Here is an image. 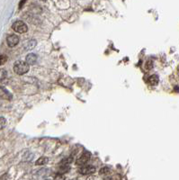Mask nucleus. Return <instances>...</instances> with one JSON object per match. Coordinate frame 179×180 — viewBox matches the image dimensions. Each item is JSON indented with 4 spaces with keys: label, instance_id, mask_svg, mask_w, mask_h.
Segmentation results:
<instances>
[{
    "label": "nucleus",
    "instance_id": "obj_1",
    "mask_svg": "<svg viewBox=\"0 0 179 180\" xmlns=\"http://www.w3.org/2000/svg\"><path fill=\"white\" fill-rule=\"evenodd\" d=\"M29 69H30V65L26 61H23V60H18L14 65V71L17 75H24L27 73Z\"/></svg>",
    "mask_w": 179,
    "mask_h": 180
},
{
    "label": "nucleus",
    "instance_id": "obj_2",
    "mask_svg": "<svg viewBox=\"0 0 179 180\" xmlns=\"http://www.w3.org/2000/svg\"><path fill=\"white\" fill-rule=\"evenodd\" d=\"M12 28L15 32H19V33H24L28 31V27L25 24V23H24L23 21H15L13 25Z\"/></svg>",
    "mask_w": 179,
    "mask_h": 180
},
{
    "label": "nucleus",
    "instance_id": "obj_3",
    "mask_svg": "<svg viewBox=\"0 0 179 180\" xmlns=\"http://www.w3.org/2000/svg\"><path fill=\"white\" fill-rule=\"evenodd\" d=\"M90 158H91V154H90V152H87V151H85V152H84L77 159V161H76V164L77 165V166H83V165H85V164H86L88 161H89V159H90Z\"/></svg>",
    "mask_w": 179,
    "mask_h": 180
},
{
    "label": "nucleus",
    "instance_id": "obj_4",
    "mask_svg": "<svg viewBox=\"0 0 179 180\" xmlns=\"http://www.w3.org/2000/svg\"><path fill=\"white\" fill-rule=\"evenodd\" d=\"M7 45L9 47H11V48L15 47L16 45L19 43V37L15 34L9 35L7 38Z\"/></svg>",
    "mask_w": 179,
    "mask_h": 180
},
{
    "label": "nucleus",
    "instance_id": "obj_5",
    "mask_svg": "<svg viewBox=\"0 0 179 180\" xmlns=\"http://www.w3.org/2000/svg\"><path fill=\"white\" fill-rule=\"evenodd\" d=\"M0 98L5 100H12L13 96L6 87L0 86Z\"/></svg>",
    "mask_w": 179,
    "mask_h": 180
},
{
    "label": "nucleus",
    "instance_id": "obj_6",
    "mask_svg": "<svg viewBox=\"0 0 179 180\" xmlns=\"http://www.w3.org/2000/svg\"><path fill=\"white\" fill-rule=\"evenodd\" d=\"M78 172L82 175H91L96 172V167L91 165L85 166V167H82L81 168H79Z\"/></svg>",
    "mask_w": 179,
    "mask_h": 180
},
{
    "label": "nucleus",
    "instance_id": "obj_7",
    "mask_svg": "<svg viewBox=\"0 0 179 180\" xmlns=\"http://www.w3.org/2000/svg\"><path fill=\"white\" fill-rule=\"evenodd\" d=\"M49 175H50L49 169L42 168V169H41V170L36 172V175L34 176V178H35V180H42L45 177H47Z\"/></svg>",
    "mask_w": 179,
    "mask_h": 180
},
{
    "label": "nucleus",
    "instance_id": "obj_8",
    "mask_svg": "<svg viewBox=\"0 0 179 180\" xmlns=\"http://www.w3.org/2000/svg\"><path fill=\"white\" fill-rule=\"evenodd\" d=\"M36 44H37V42H36L35 40H31V41H26V42L24 44V47H23V48H24V51L26 52V51L32 50L33 48H35Z\"/></svg>",
    "mask_w": 179,
    "mask_h": 180
},
{
    "label": "nucleus",
    "instance_id": "obj_9",
    "mask_svg": "<svg viewBox=\"0 0 179 180\" xmlns=\"http://www.w3.org/2000/svg\"><path fill=\"white\" fill-rule=\"evenodd\" d=\"M37 56L34 54V53H30L26 56V62L29 64V65H33L36 63L37 61Z\"/></svg>",
    "mask_w": 179,
    "mask_h": 180
},
{
    "label": "nucleus",
    "instance_id": "obj_10",
    "mask_svg": "<svg viewBox=\"0 0 179 180\" xmlns=\"http://www.w3.org/2000/svg\"><path fill=\"white\" fill-rule=\"evenodd\" d=\"M158 81H159V78L157 75H152L148 79V83L151 86H157L158 84Z\"/></svg>",
    "mask_w": 179,
    "mask_h": 180
},
{
    "label": "nucleus",
    "instance_id": "obj_11",
    "mask_svg": "<svg viewBox=\"0 0 179 180\" xmlns=\"http://www.w3.org/2000/svg\"><path fill=\"white\" fill-rule=\"evenodd\" d=\"M48 161H49V159H48L47 157H41L40 159H37V161H36V165H38V166L45 165V164L48 163Z\"/></svg>",
    "mask_w": 179,
    "mask_h": 180
},
{
    "label": "nucleus",
    "instance_id": "obj_12",
    "mask_svg": "<svg viewBox=\"0 0 179 180\" xmlns=\"http://www.w3.org/2000/svg\"><path fill=\"white\" fill-rule=\"evenodd\" d=\"M104 180H121V176L119 174H115L113 176H108L104 178Z\"/></svg>",
    "mask_w": 179,
    "mask_h": 180
},
{
    "label": "nucleus",
    "instance_id": "obj_13",
    "mask_svg": "<svg viewBox=\"0 0 179 180\" xmlns=\"http://www.w3.org/2000/svg\"><path fill=\"white\" fill-rule=\"evenodd\" d=\"M7 77V72L6 69H0V82L5 80Z\"/></svg>",
    "mask_w": 179,
    "mask_h": 180
},
{
    "label": "nucleus",
    "instance_id": "obj_14",
    "mask_svg": "<svg viewBox=\"0 0 179 180\" xmlns=\"http://www.w3.org/2000/svg\"><path fill=\"white\" fill-rule=\"evenodd\" d=\"M73 161V159L71 157H69L67 159H64L61 162H60V165H69L70 163H72Z\"/></svg>",
    "mask_w": 179,
    "mask_h": 180
},
{
    "label": "nucleus",
    "instance_id": "obj_15",
    "mask_svg": "<svg viewBox=\"0 0 179 180\" xmlns=\"http://www.w3.org/2000/svg\"><path fill=\"white\" fill-rule=\"evenodd\" d=\"M110 171H111L110 167H102V168L100 169L99 174H100V175H105V174H109Z\"/></svg>",
    "mask_w": 179,
    "mask_h": 180
},
{
    "label": "nucleus",
    "instance_id": "obj_16",
    "mask_svg": "<svg viewBox=\"0 0 179 180\" xmlns=\"http://www.w3.org/2000/svg\"><path fill=\"white\" fill-rule=\"evenodd\" d=\"M6 123H7L6 118H4L3 116H0V131L4 129V127L6 126Z\"/></svg>",
    "mask_w": 179,
    "mask_h": 180
},
{
    "label": "nucleus",
    "instance_id": "obj_17",
    "mask_svg": "<svg viewBox=\"0 0 179 180\" xmlns=\"http://www.w3.org/2000/svg\"><path fill=\"white\" fill-rule=\"evenodd\" d=\"M7 60V57L6 55H0V66L5 64Z\"/></svg>",
    "mask_w": 179,
    "mask_h": 180
},
{
    "label": "nucleus",
    "instance_id": "obj_18",
    "mask_svg": "<svg viewBox=\"0 0 179 180\" xmlns=\"http://www.w3.org/2000/svg\"><path fill=\"white\" fill-rule=\"evenodd\" d=\"M152 68H153V61L149 60V61L146 63V69H152Z\"/></svg>",
    "mask_w": 179,
    "mask_h": 180
},
{
    "label": "nucleus",
    "instance_id": "obj_19",
    "mask_svg": "<svg viewBox=\"0 0 179 180\" xmlns=\"http://www.w3.org/2000/svg\"><path fill=\"white\" fill-rule=\"evenodd\" d=\"M54 180H65V176L61 174H58L55 177H54Z\"/></svg>",
    "mask_w": 179,
    "mask_h": 180
},
{
    "label": "nucleus",
    "instance_id": "obj_20",
    "mask_svg": "<svg viewBox=\"0 0 179 180\" xmlns=\"http://www.w3.org/2000/svg\"><path fill=\"white\" fill-rule=\"evenodd\" d=\"M0 180H8V175L4 174L1 177H0Z\"/></svg>",
    "mask_w": 179,
    "mask_h": 180
},
{
    "label": "nucleus",
    "instance_id": "obj_21",
    "mask_svg": "<svg viewBox=\"0 0 179 180\" xmlns=\"http://www.w3.org/2000/svg\"><path fill=\"white\" fill-rule=\"evenodd\" d=\"M26 2V0H21L20 3H19V9H21L23 7V6L24 5V3Z\"/></svg>",
    "mask_w": 179,
    "mask_h": 180
},
{
    "label": "nucleus",
    "instance_id": "obj_22",
    "mask_svg": "<svg viewBox=\"0 0 179 180\" xmlns=\"http://www.w3.org/2000/svg\"><path fill=\"white\" fill-rule=\"evenodd\" d=\"M41 1H46V0H41Z\"/></svg>",
    "mask_w": 179,
    "mask_h": 180
},
{
    "label": "nucleus",
    "instance_id": "obj_23",
    "mask_svg": "<svg viewBox=\"0 0 179 180\" xmlns=\"http://www.w3.org/2000/svg\"><path fill=\"white\" fill-rule=\"evenodd\" d=\"M46 180H51V179H46Z\"/></svg>",
    "mask_w": 179,
    "mask_h": 180
},
{
    "label": "nucleus",
    "instance_id": "obj_24",
    "mask_svg": "<svg viewBox=\"0 0 179 180\" xmlns=\"http://www.w3.org/2000/svg\"></svg>",
    "mask_w": 179,
    "mask_h": 180
}]
</instances>
